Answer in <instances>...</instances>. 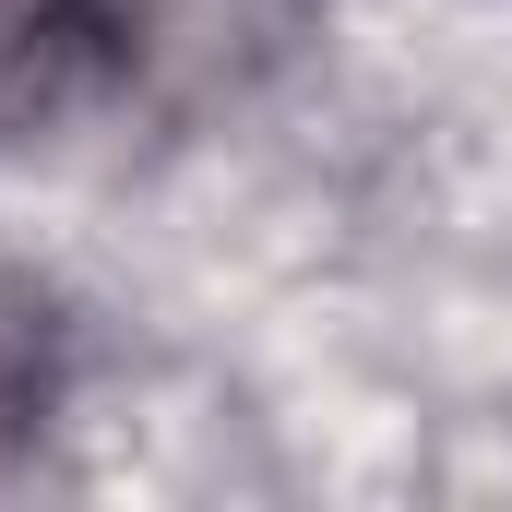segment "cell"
<instances>
[{"mask_svg":"<svg viewBox=\"0 0 512 512\" xmlns=\"http://www.w3.org/2000/svg\"><path fill=\"white\" fill-rule=\"evenodd\" d=\"M108 60V0H0V143H36Z\"/></svg>","mask_w":512,"mask_h":512,"instance_id":"obj_1","label":"cell"},{"mask_svg":"<svg viewBox=\"0 0 512 512\" xmlns=\"http://www.w3.org/2000/svg\"><path fill=\"white\" fill-rule=\"evenodd\" d=\"M48 417V310L0 274V441H24Z\"/></svg>","mask_w":512,"mask_h":512,"instance_id":"obj_2","label":"cell"}]
</instances>
